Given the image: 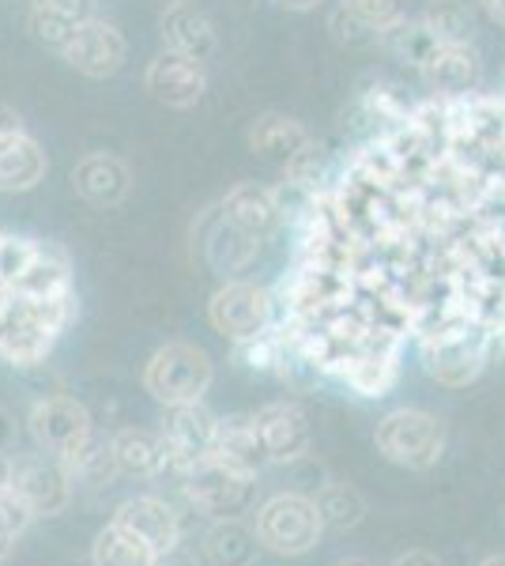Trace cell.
<instances>
[{
	"label": "cell",
	"mask_w": 505,
	"mask_h": 566,
	"mask_svg": "<svg viewBox=\"0 0 505 566\" xmlns=\"http://www.w3.org/2000/svg\"><path fill=\"white\" fill-rule=\"evenodd\" d=\"M91 15H95V0H31V31L50 50H61Z\"/></svg>",
	"instance_id": "cell-22"
},
{
	"label": "cell",
	"mask_w": 505,
	"mask_h": 566,
	"mask_svg": "<svg viewBox=\"0 0 505 566\" xmlns=\"http://www.w3.org/2000/svg\"><path fill=\"white\" fill-rule=\"evenodd\" d=\"M109 442H114L117 464H122V472H128V476H162L167 469H173L170 442L162 431L122 427Z\"/></svg>",
	"instance_id": "cell-20"
},
{
	"label": "cell",
	"mask_w": 505,
	"mask_h": 566,
	"mask_svg": "<svg viewBox=\"0 0 505 566\" xmlns=\"http://www.w3.org/2000/svg\"><path fill=\"white\" fill-rule=\"evenodd\" d=\"M159 34L162 45L173 53H186L192 61H211L219 50V31L215 23L200 12L189 0H170L159 15Z\"/></svg>",
	"instance_id": "cell-14"
},
{
	"label": "cell",
	"mask_w": 505,
	"mask_h": 566,
	"mask_svg": "<svg viewBox=\"0 0 505 566\" xmlns=\"http://www.w3.org/2000/svg\"><path fill=\"white\" fill-rule=\"evenodd\" d=\"M275 317V298L269 287L253 280H227L215 295L208 298V322L223 340L242 344L253 336L269 333Z\"/></svg>",
	"instance_id": "cell-4"
},
{
	"label": "cell",
	"mask_w": 505,
	"mask_h": 566,
	"mask_svg": "<svg viewBox=\"0 0 505 566\" xmlns=\"http://www.w3.org/2000/svg\"><path fill=\"white\" fill-rule=\"evenodd\" d=\"M275 8H287V12H314L325 0H272Z\"/></svg>",
	"instance_id": "cell-40"
},
{
	"label": "cell",
	"mask_w": 505,
	"mask_h": 566,
	"mask_svg": "<svg viewBox=\"0 0 505 566\" xmlns=\"http://www.w3.org/2000/svg\"><path fill=\"white\" fill-rule=\"evenodd\" d=\"M422 367L430 378L445 389H464L486 367V348L475 340L472 333H456V336H430L427 348H422Z\"/></svg>",
	"instance_id": "cell-11"
},
{
	"label": "cell",
	"mask_w": 505,
	"mask_h": 566,
	"mask_svg": "<svg viewBox=\"0 0 505 566\" xmlns=\"http://www.w3.org/2000/svg\"><path fill=\"white\" fill-rule=\"evenodd\" d=\"M72 472L53 453H23L12 469V495L31 510L34 517H57L72 502Z\"/></svg>",
	"instance_id": "cell-6"
},
{
	"label": "cell",
	"mask_w": 505,
	"mask_h": 566,
	"mask_svg": "<svg viewBox=\"0 0 505 566\" xmlns=\"http://www.w3.org/2000/svg\"><path fill=\"white\" fill-rule=\"evenodd\" d=\"M181 480H186L181 483L186 499L200 514L215 517V522L219 517H242L256 499V480L234 472L231 464H223L219 458L192 464L189 472H181Z\"/></svg>",
	"instance_id": "cell-5"
},
{
	"label": "cell",
	"mask_w": 505,
	"mask_h": 566,
	"mask_svg": "<svg viewBox=\"0 0 505 566\" xmlns=\"http://www.w3.org/2000/svg\"><path fill=\"white\" fill-rule=\"evenodd\" d=\"M27 431H31L42 453L69 461L95 434V423H91V412L76 397H42L27 416Z\"/></svg>",
	"instance_id": "cell-7"
},
{
	"label": "cell",
	"mask_w": 505,
	"mask_h": 566,
	"mask_svg": "<svg viewBox=\"0 0 505 566\" xmlns=\"http://www.w3.org/2000/svg\"><path fill=\"white\" fill-rule=\"evenodd\" d=\"M374 446L385 461L400 464V469H430L445 453V423L434 412L422 408H397L378 423Z\"/></svg>",
	"instance_id": "cell-3"
},
{
	"label": "cell",
	"mask_w": 505,
	"mask_h": 566,
	"mask_svg": "<svg viewBox=\"0 0 505 566\" xmlns=\"http://www.w3.org/2000/svg\"><path fill=\"white\" fill-rule=\"evenodd\" d=\"M61 57L69 69H76L87 80H109L128 57V42L114 23L91 15L72 31V39L61 45Z\"/></svg>",
	"instance_id": "cell-8"
},
{
	"label": "cell",
	"mask_w": 505,
	"mask_h": 566,
	"mask_svg": "<svg viewBox=\"0 0 505 566\" xmlns=\"http://www.w3.org/2000/svg\"><path fill=\"white\" fill-rule=\"evenodd\" d=\"M215 458L223 464H231L242 476H261L272 464L269 446L261 438V427H256V416H231L219 419V438H215Z\"/></svg>",
	"instance_id": "cell-17"
},
{
	"label": "cell",
	"mask_w": 505,
	"mask_h": 566,
	"mask_svg": "<svg viewBox=\"0 0 505 566\" xmlns=\"http://www.w3.org/2000/svg\"><path fill=\"white\" fill-rule=\"evenodd\" d=\"M162 434L170 442V458L173 469L189 472L192 464L215 458V438H219V419L208 412L204 405H178L167 408L162 416Z\"/></svg>",
	"instance_id": "cell-10"
},
{
	"label": "cell",
	"mask_w": 505,
	"mask_h": 566,
	"mask_svg": "<svg viewBox=\"0 0 505 566\" xmlns=\"http://www.w3.org/2000/svg\"><path fill=\"white\" fill-rule=\"evenodd\" d=\"M12 469H15V461L0 450V495H8V491H12Z\"/></svg>",
	"instance_id": "cell-38"
},
{
	"label": "cell",
	"mask_w": 505,
	"mask_h": 566,
	"mask_svg": "<svg viewBox=\"0 0 505 566\" xmlns=\"http://www.w3.org/2000/svg\"><path fill=\"white\" fill-rule=\"evenodd\" d=\"M155 566H200V563H197V555L178 544V547H170V552H159Z\"/></svg>",
	"instance_id": "cell-35"
},
{
	"label": "cell",
	"mask_w": 505,
	"mask_h": 566,
	"mask_svg": "<svg viewBox=\"0 0 505 566\" xmlns=\"http://www.w3.org/2000/svg\"><path fill=\"white\" fill-rule=\"evenodd\" d=\"M50 175L42 144L31 133H15L0 140V193H31Z\"/></svg>",
	"instance_id": "cell-19"
},
{
	"label": "cell",
	"mask_w": 505,
	"mask_h": 566,
	"mask_svg": "<svg viewBox=\"0 0 505 566\" xmlns=\"http://www.w3.org/2000/svg\"><path fill=\"white\" fill-rule=\"evenodd\" d=\"M392 566H445L438 555H430V552H408V555H400Z\"/></svg>",
	"instance_id": "cell-37"
},
{
	"label": "cell",
	"mask_w": 505,
	"mask_h": 566,
	"mask_svg": "<svg viewBox=\"0 0 505 566\" xmlns=\"http://www.w3.org/2000/svg\"><path fill=\"white\" fill-rule=\"evenodd\" d=\"M144 91L167 109H192L208 91L204 61H192L186 53L162 50L159 57L148 61L144 69Z\"/></svg>",
	"instance_id": "cell-9"
},
{
	"label": "cell",
	"mask_w": 505,
	"mask_h": 566,
	"mask_svg": "<svg viewBox=\"0 0 505 566\" xmlns=\"http://www.w3.org/2000/svg\"><path fill=\"white\" fill-rule=\"evenodd\" d=\"M245 140H250V148L261 155V159H275V163H287L291 155L298 148H306L314 136H309L306 125L298 122V117L291 114H261L256 122L250 125V133H245Z\"/></svg>",
	"instance_id": "cell-21"
},
{
	"label": "cell",
	"mask_w": 505,
	"mask_h": 566,
	"mask_svg": "<svg viewBox=\"0 0 505 566\" xmlns=\"http://www.w3.org/2000/svg\"><path fill=\"white\" fill-rule=\"evenodd\" d=\"M397 348H370V352H355L351 367H344V378L351 381V389L358 397H385L397 386Z\"/></svg>",
	"instance_id": "cell-24"
},
{
	"label": "cell",
	"mask_w": 505,
	"mask_h": 566,
	"mask_svg": "<svg viewBox=\"0 0 505 566\" xmlns=\"http://www.w3.org/2000/svg\"><path fill=\"white\" fill-rule=\"evenodd\" d=\"M480 8L486 12V20L505 27V0H480Z\"/></svg>",
	"instance_id": "cell-39"
},
{
	"label": "cell",
	"mask_w": 505,
	"mask_h": 566,
	"mask_svg": "<svg viewBox=\"0 0 505 566\" xmlns=\"http://www.w3.org/2000/svg\"><path fill=\"white\" fill-rule=\"evenodd\" d=\"M480 566H505V555H486Z\"/></svg>",
	"instance_id": "cell-41"
},
{
	"label": "cell",
	"mask_w": 505,
	"mask_h": 566,
	"mask_svg": "<svg viewBox=\"0 0 505 566\" xmlns=\"http://www.w3.org/2000/svg\"><path fill=\"white\" fill-rule=\"evenodd\" d=\"M211 378H215L211 355L189 340L162 344L148 359V367H144V389H148L162 408L200 405L204 392L211 389Z\"/></svg>",
	"instance_id": "cell-1"
},
{
	"label": "cell",
	"mask_w": 505,
	"mask_h": 566,
	"mask_svg": "<svg viewBox=\"0 0 505 566\" xmlns=\"http://www.w3.org/2000/svg\"><path fill=\"white\" fill-rule=\"evenodd\" d=\"M31 517L34 514L12 495V491H8V495H0V563L12 555V547L23 536V528L31 525Z\"/></svg>",
	"instance_id": "cell-32"
},
{
	"label": "cell",
	"mask_w": 505,
	"mask_h": 566,
	"mask_svg": "<svg viewBox=\"0 0 505 566\" xmlns=\"http://www.w3.org/2000/svg\"><path fill=\"white\" fill-rule=\"evenodd\" d=\"M344 8L362 31H392L397 23H403V0H344Z\"/></svg>",
	"instance_id": "cell-30"
},
{
	"label": "cell",
	"mask_w": 505,
	"mask_h": 566,
	"mask_svg": "<svg viewBox=\"0 0 505 566\" xmlns=\"http://www.w3.org/2000/svg\"><path fill=\"white\" fill-rule=\"evenodd\" d=\"M15 133H23L20 109H12L8 103H0V140H4V136H15Z\"/></svg>",
	"instance_id": "cell-34"
},
{
	"label": "cell",
	"mask_w": 505,
	"mask_h": 566,
	"mask_svg": "<svg viewBox=\"0 0 505 566\" xmlns=\"http://www.w3.org/2000/svg\"><path fill=\"white\" fill-rule=\"evenodd\" d=\"M317 502V514L325 528H336V533H347V528L362 525L366 517V502L358 495L355 488H347V483H325V488L314 495Z\"/></svg>",
	"instance_id": "cell-28"
},
{
	"label": "cell",
	"mask_w": 505,
	"mask_h": 566,
	"mask_svg": "<svg viewBox=\"0 0 505 566\" xmlns=\"http://www.w3.org/2000/svg\"><path fill=\"white\" fill-rule=\"evenodd\" d=\"M422 27L434 34V42H472V12L461 0H430L427 12H422Z\"/></svg>",
	"instance_id": "cell-29"
},
{
	"label": "cell",
	"mask_w": 505,
	"mask_h": 566,
	"mask_svg": "<svg viewBox=\"0 0 505 566\" xmlns=\"http://www.w3.org/2000/svg\"><path fill=\"white\" fill-rule=\"evenodd\" d=\"M69 472L76 483H91V488H109L114 476L122 472V464H117V453H114V442L103 434H91L84 442V450L72 453L69 461Z\"/></svg>",
	"instance_id": "cell-27"
},
{
	"label": "cell",
	"mask_w": 505,
	"mask_h": 566,
	"mask_svg": "<svg viewBox=\"0 0 505 566\" xmlns=\"http://www.w3.org/2000/svg\"><path fill=\"white\" fill-rule=\"evenodd\" d=\"M12 446H15V419L4 405H0V450L8 453Z\"/></svg>",
	"instance_id": "cell-36"
},
{
	"label": "cell",
	"mask_w": 505,
	"mask_h": 566,
	"mask_svg": "<svg viewBox=\"0 0 505 566\" xmlns=\"http://www.w3.org/2000/svg\"><path fill=\"white\" fill-rule=\"evenodd\" d=\"M256 536H261V547L272 555H309L325 533V522L317 514V502L302 491H283V495H272L256 510Z\"/></svg>",
	"instance_id": "cell-2"
},
{
	"label": "cell",
	"mask_w": 505,
	"mask_h": 566,
	"mask_svg": "<svg viewBox=\"0 0 505 566\" xmlns=\"http://www.w3.org/2000/svg\"><path fill=\"white\" fill-rule=\"evenodd\" d=\"M219 216L227 223H234L238 231L253 234V239H264L275 227L283 223L287 208H283V193L269 186H256V181H238L234 189H227V197L219 200Z\"/></svg>",
	"instance_id": "cell-12"
},
{
	"label": "cell",
	"mask_w": 505,
	"mask_h": 566,
	"mask_svg": "<svg viewBox=\"0 0 505 566\" xmlns=\"http://www.w3.org/2000/svg\"><path fill=\"white\" fill-rule=\"evenodd\" d=\"M283 175H287V186H298V189H309L317 186V175H320V148L317 140H309L306 148H298L283 163Z\"/></svg>",
	"instance_id": "cell-33"
},
{
	"label": "cell",
	"mask_w": 505,
	"mask_h": 566,
	"mask_svg": "<svg viewBox=\"0 0 505 566\" xmlns=\"http://www.w3.org/2000/svg\"><path fill=\"white\" fill-rule=\"evenodd\" d=\"M336 566H374V563H366V559H344V563H336Z\"/></svg>",
	"instance_id": "cell-42"
},
{
	"label": "cell",
	"mask_w": 505,
	"mask_h": 566,
	"mask_svg": "<svg viewBox=\"0 0 505 566\" xmlns=\"http://www.w3.org/2000/svg\"><path fill=\"white\" fill-rule=\"evenodd\" d=\"M256 245H261V239L238 231L234 223H227V219L219 216L215 231H211L208 242H204V253H208V264L215 272H238L256 258Z\"/></svg>",
	"instance_id": "cell-26"
},
{
	"label": "cell",
	"mask_w": 505,
	"mask_h": 566,
	"mask_svg": "<svg viewBox=\"0 0 505 566\" xmlns=\"http://www.w3.org/2000/svg\"><path fill=\"white\" fill-rule=\"evenodd\" d=\"M72 189L91 208H117L133 193V170L109 151H87L72 167Z\"/></svg>",
	"instance_id": "cell-13"
},
{
	"label": "cell",
	"mask_w": 505,
	"mask_h": 566,
	"mask_svg": "<svg viewBox=\"0 0 505 566\" xmlns=\"http://www.w3.org/2000/svg\"><path fill=\"white\" fill-rule=\"evenodd\" d=\"M234 359L250 370H272L287 363V348H283V336H275L269 328V333L253 336V340L234 344Z\"/></svg>",
	"instance_id": "cell-31"
},
{
	"label": "cell",
	"mask_w": 505,
	"mask_h": 566,
	"mask_svg": "<svg viewBox=\"0 0 505 566\" xmlns=\"http://www.w3.org/2000/svg\"><path fill=\"white\" fill-rule=\"evenodd\" d=\"M204 552L215 566H253L261 552V536L242 517H219L204 533Z\"/></svg>",
	"instance_id": "cell-23"
},
{
	"label": "cell",
	"mask_w": 505,
	"mask_h": 566,
	"mask_svg": "<svg viewBox=\"0 0 505 566\" xmlns=\"http://www.w3.org/2000/svg\"><path fill=\"white\" fill-rule=\"evenodd\" d=\"M114 525L133 528L136 536H144L155 552H170V547L181 544V522L173 514L170 502L155 499V495H136L125 499L114 514Z\"/></svg>",
	"instance_id": "cell-18"
},
{
	"label": "cell",
	"mask_w": 505,
	"mask_h": 566,
	"mask_svg": "<svg viewBox=\"0 0 505 566\" xmlns=\"http://www.w3.org/2000/svg\"><path fill=\"white\" fill-rule=\"evenodd\" d=\"M155 559H159V552L125 525L103 528L91 544V563L95 566H155Z\"/></svg>",
	"instance_id": "cell-25"
},
{
	"label": "cell",
	"mask_w": 505,
	"mask_h": 566,
	"mask_svg": "<svg viewBox=\"0 0 505 566\" xmlns=\"http://www.w3.org/2000/svg\"><path fill=\"white\" fill-rule=\"evenodd\" d=\"M256 427H261V438H264V446H269L272 464L306 461L309 416L302 412L295 400H275V405H264L261 412H256Z\"/></svg>",
	"instance_id": "cell-16"
},
{
	"label": "cell",
	"mask_w": 505,
	"mask_h": 566,
	"mask_svg": "<svg viewBox=\"0 0 505 566\" xmlns=\"http://www.w3.org/2000/svg\"><path fill=\"white\" fill-rule=\"evenodd\" d=\"M419 72L430 91L464 95V91L480 87L483 57H480V50H475V42H438L434 50H430V57L419 65Z\"/></svg>",
	"instance_id": "cell-15"
}]
</instances>
